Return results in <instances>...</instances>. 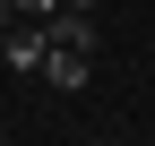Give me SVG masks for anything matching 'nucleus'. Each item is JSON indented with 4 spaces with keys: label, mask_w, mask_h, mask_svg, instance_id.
<instances>
[{
    "label": "nucleus",
    "mask_w": 155,
    "mask_h": 146,
    "mask_svg": "<svg viewBox=\"0 0 155 146\" xmlns=\"http://www.w3.org/2000/svg\"><path fill=\"white\" fill-rule=\"evenodd\" d=\"M43 34H52V52H43V78L78 95V86L95 78V17H86V9H52V17H43Z\"/></svg>",
    "instance_id": "nucleus-1"
},
{
    "label": "nucleus",
    "mask_w": 155,
    "mask_h": 146,
    "mask_svg": "<svg viewBox=\"0 0 155 146\" xmlns=\"http://www.w3.org/2000/svg\"><path fill=\"white\" fill-rule=\"evenodd\" d=\"M43 52H52V34H43V17H17V26L0 34V60H9L17 78H35V69H43Z\"/></svg>",
    "instance_id": "nucleus-2"
},
{
    "label": "nucleus",
    "mask_w": 155,
    "mask_h": 146,
    "mask_svg": "<svg viewBox=\"0 0 155 146\" xmlns=\"http://www.w3.org/2000/svg\"><path fill=\"white\" fill-rule=\"evenodd\" d=\"M52 9H61V0H17V17H52Z\"/></svg>",
    "instance_id": "nucleus-3"
},
{
    "label": "nucleus",
    "mask_w": 155,
    "mask_h": 146,
    "mask_svg": "<svg viewBox=\"0 0 155 146\" xmlns=\"http://www.w3.org/2000/svg\"><path fill=\"white\" fill-rule=\"evenodd\" d=\"M9 26H17V0H0V34H9Z\"/></svg>",
    "instance_id": "nucleus-4"
},
{
    "label": "nucleus",
    "mask_w": 155,
    "mask_h": 146,
    "mask_svg": "<svg viewBox=\"0 0 155 146\" xmlns=\"http://www.w3.org/2000/svg\"><path fill=\"white\" fill-rule=\"evenodd\" d=\"M61 9H86V17H95V9H104V0H61Z\"/></svg>",
    "instance_id": "nucleus-5"
}]
</instances>
